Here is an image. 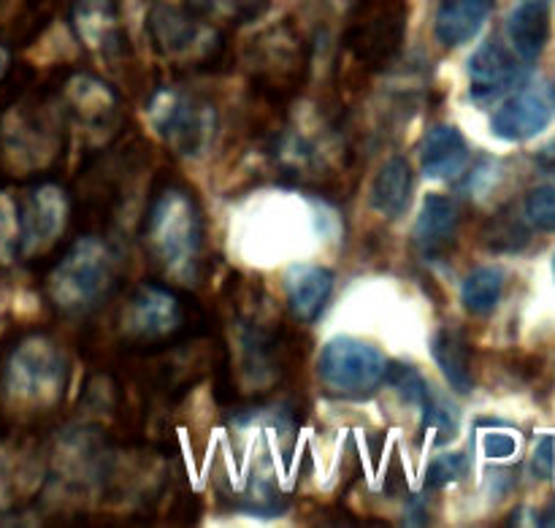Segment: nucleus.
Listing matches in <instances>:
<instances>
[{
  "instance_id": "19",
  "label": "nucleus",
  "mask_w": 555,
  "mask_h": 528,
  "mask_svg": "<svg viewBox=\"0 0 555 528\" xmlns=\"http://www.w3.org/2000/svg\"><path fill=\"white\" fill-rule=\"evenodd\" d=\"M504 293V271L499 266H480L469 271V276L461 285V301L466 312L488 314L499 307Z\"/></svg>"
},
{
  "instance_id": "17",
  "label": "nucleus",
  "mask_w": 555,
  "mask_h": 528,
  "mask_svg": "<svg viewBox=\"0 0 555 528\" xmlns=\"http://www.w3.org/2000/svg\"><path fill=\"white\" fill-rule=\"evenodd\" d=\"M412 198V168L410 160L401 155L385 160V166L379 168L377 177L372 182V195H369V204L377 215H383L385 220H399L406 211Z\"/></svg>"
},
{
  "instance_id": "23",
  "label": "nucleus",
  "mask_w": 555,
  "mask_h": 528,
  "mask_svg": "<svg viewBox=\"0 0 555 528\" xmlns=\"http://www.w3.org/2000/svg\"><path fill=\"white\" fill-rule=\"evenodd\" d=\"M14 247H20V222L9 201L0 198V258H9Z\"/></svg>"
},
{
  "instance_id": "1",
  "label": "nucleus",
  "mask_w": 555,
  "mask_h": 528,
  "mask_svg": "<svg viewBox=\"0 0 555 528\" xmlns=\"http://www.w3.org/2000/svg\"><path fill=\"white\" fill-rule=\"evenodd\" d=\"M117 285V253L98 236H81L57 260L47 280L49 301L60 314L81 318L101 307Z\"/></svg>"
},
{
  "instance_id": "16",
  "label": "nucleus",
  "mask_w": 555,
  "mask_h": 528,
  "mask_svg": "<svg viewBox=\"0 0 555 528\" xmlns=\"http://www.w3.org/2000/svg\"><path fill=\"white\" fill-rule=\"evenodd\" d=\"M507 38L513 43L515 54L524 63H534L545 52L547 38H551V11L540 0L518 5L507 16Z\"/></svg>"
},
{
  "instance_id": "30",
  "label": "nucleus",
  "mask_w": 555,
  "mask_h": 528,
  "mask_svg": "<svg viewBox=\"0 0 555 528\" xmlns=\"http://www.w3.org/2000/svg\"><path fill=\"white\" fill-rule=\"evenodd\" d=\"M553 274H555V258H553Z\"/></svg>"
},
{
  "instance_id": "27",
  "label": "nucleus",
  "mask_w": 555,
  "mask_h": 528,
  "mask_svg": "<svg viewBox=\"0 0 555 528\" xmlns=\"http://www.w3.org/2000/svg\"><path fill=\"white\" fill-rule=\"evenodd\" d=\"M5 68H9V49L0 47V79H3Z\"/></svg>"
},
{
  "instance_id": "15",
  "label": "nucleus",
  "mask_w": 555,
  "mask_h": 528,
  "mask_svg": "<svg viewBox=\"0 0 555 528\" xmlns=\"http://www.w3.org/2000/svg\"><path fill=\"white\" fill-rule=\"evenodd\" d=\"M551 123V108L534 92H520L504 101L493 114L491 130L504 141H529Z\"/></svg>"
},
{
  "instance_id": "10",
  "label": "nucleus",
  "mask_w": 555,
  "mask_h": 528,
  "mask_svg": "<svg viewBox=\"0 0 555 528\" xmlns=\"http://www.w3.org/2000/svg\"><path fill=\"white\" fill-rule=\"evenodd\" d=\"M146 33L152 43L166 57L188 54L201 47L204 41V27H201L195 11H184L173 3H155L146 14Z\"/></svg>"
},
{
  "instance_id": "26",
  "label": "nucleus",
  "mask_w": 555,
  "mask_h": 528,
  "mask_svg": "<svg viewBox=\"0 0 555 528\" xmlns=\"http://www.w3.org/2000/svg\"><path fill=\"white\" fill-rule=\"evenodd\" d=\"M537 160H540L542 171L555 173V144L547 146V150H542V152H540V157H537Z\"/></svg>"
},
{
  "instance_id": "7",
  "label": "nucleus",
  "mask_w": 555,
  "mask_h": 528,
  "mask_svg": "<svg viewBox=\"0 0 555 528\" xmlns=\"http://www.w3.org/2000/svg\"><path fill=\"white\" fill-rule=\"evenodd\" d=\"M65 217H68V201H65L63 190L54 188V184L33 190L22 204V211L16 215L22 253L33 255L49 247L63 231Z\"/></svg>"
},
{
  "instance_id": "8",
  "label": "nucleus",
  "mask_w": 555,
  "mask_h": 528,
  "mask_svg": "<svg viewBox=\"0 0 555 528\" xmlns=\"http://www.w3.org/2000/svg\"><path fill=\"white\" fill-rule=\"evenodd\" d=\"M469 76H472V101L488 103L502 98L504 92L513 90L524 79V68L513 54L502 47L499 41H486L475 54L469 57Z\"/></svg>"
},
{
  "instance_id": "3",
  "label": "nucleus",
  "mask_w": 555,
  "mask_h": 528,
  "mask_svg": "<svg viewBox=\"0 0 555 528\" xmlns=\"http://www.w3.org/2000/svg\"><path fill=\"white\" fill-rule=\"evenodd\" d=\"M390 361L379 347L352 336H336L320 350L318 374L339 399H369L388 377Z\"/></svg>"
},
{
  "instance_id": "6",
  "label": "nucleus",
  "mask_w": 555,
  "mask_h": 528,
  "mask_svg": "<svg viewBox=\"0 0 555 528\" xmlns=\"http://www.w3.org/2000/svg\"><path fill=\"white\" fill-rule=\"evenodd\" d=\"M184 325V307L179 296L160 285H141L122 312V329L135 342H160Z\"/></svg>"
},
{
  "instance_id": "14",
  "label": "nucleus",
  "mask_w": 555,
  "mask_h": 528,
  "mask_svg": "<svg viewBox=\"0 0 555 528\" xmlns=\"http://www.w3.org/2000/svg\"><path fill=\"white\" fill-rule=\"evenodd\" d=\"M493 11V0H442L434 16V36L442 47L459 49L469 43Z\"/></svg>"
},
{
  "instance_id": "25",
  "label": "nucleus",
  "mask_w": 555,
  "mask_h": 528,
  "mask_svg": "<svg viewBox=\"0 0 555 528\" xmlns=\"http://www.w3.org/2000/svg\"><path fill=\"white\" fill-rule=\"evenodd\" d=\"M553 437H540L534 450V461H531V469L540 480H551L553 477Z\"/></svg>"
},
{
  "instance_id": "5",
  "label": "nucleus",
  "mask_w": 555,
  "mask_h": 528,
  "mask_svg": "<svg viewBox=\"0 0 555 528\" xmlns=\"http://www.w3.org/2000/svg\"><path fill=\"white\" fill-rule=\"evenodd\" d=\"M150 123L171 150L184 157L204 155L215 139V108L179 90H160L150 101Z\"/></svg>"
},
{
  "instance_id": "11",
  "label": "nucleus",
  "mask_w": 555,
  "mask_h": 528,
  "mask_svg": "<svg viewBox=\"0 0 555 528\" xmlns=\"http://www.w3.org/2000/svg\"><path fill=\"white\" fill-rule=\"evenodd\" d=\"M461 211L448 195L428 193L415 222V244L426 258H442L459 239Z\"/></svg>"
},
{
  "instance_id": "13",
  "label": "nucleus",
  "mask_w": 555,
  "mask_h": 528,
  "mask_svg": "<svg viewBox=\"0 0 555 528\" xmlns=\"http://www.w3.org/2000/svg\"><path fill=\"white\" fill-rule=\"evenodd\" d=\"M469 166V144L455 125H434L421 146V168L428 179H455Z\"/></svg>"
},
{
  "instance_id": "28",
  "label": "nucleus",
  "mask_w": 555,
  "mask_h": 528,
  "mask_svg": "<svg viewBox=\"0 0 555 528\" xmlns=\"http://www.w3.org/2000/svg\"><path fill=\"white\" fill-rule=\"evenodd\" d=\"M542 524H545V526H555V499L551 502V507L545 510V518H542Z\"/></svg>"
},
{
  "instance_id": "22",
  "label": "nucleus",
  "mask_w": 555,
  "mask_h": 528,
  "mask_svg": "<svg viewBox=\"0 0 555 528\" xmlns=\"http://www.w3.org/2000/svg\"><path fill=\"white\" fill-rule=\"evenodd\" d=\"M526 217L534 222L540 231H555V188L542 184L534 188L526 198Z\"/></svg>"
},
{
  "instance_id": "20",
  "label": "nucleus",
  "mask_w": 555,
  "mask_h": 528,
  "mask_svg": "<svg viewBox=\"0 0 555 528\" xmlns=\"http://www.w3.org/2000/svg\"><path fill=\"white\" fill-rule=\"evenodd\" d=\"M190 11L204 16H222V20L247 22L255 20L269 5V0H184Z\"/></svg>"
},
{
  "instance_id": "21",
  "label": "nucleus",
  "mask_w": 555,
  "mask_h": 528,
  "mask_svg": "<svg viewBox=\"0 0 555 528\" xmlns=\"http://www.w3.org/2000/svg\"><path fill=\"white\" fill-rule=\"evenodd\" d=\"M472 459L466 453H442L428 464L426 469V488L428 491H439V488H448L453 482L464 480L469 475Z\"/></svg>"
},
{
  "instance_id": "29",
  "label": "nucleus",
  "mask_w": 555,
  "mask_h": 528,
  "mask_svg": "<svg viewBox=\"0 0 555 528\" xmlns=\"http://www.w3.org/2000/svg\"><path fill=\"white\" fill-rule=\"evenodd\" d=\"M551 95H553V103H555V81H553V90H551Z\"/></svg>"
},
{
  "instance_id": "18",
  "label": "nucleus",
  "mask_w": 555,
  "mask_h": 528,
  "mask_svg": "<svg viewBox=\"0 0 555 528\" xmlns=\"http://www.w3.org/2000/svg\"><path fill=\"white\" fill-rule=\"evenodd\" d=\"M431 356L437 361L439 372L450 383L455 394H472L475 390V379H472V356L469 345L464 336L453 329H442L434 334L431 339Z\"/></svg>"
},
{
  "instance_id": "2",
  "label": "nucleus",
  "mask_w": 555,
  "mask_h": 528,
  "mask_svg": "<svg viewBox=\"0 0 555 528\" xmlns=\"http://www.w3.org/2000/svg\"><path fill=\"white\" fill-rule=\"evenodd\" d=\"M146 247L152 258L179 280L195 276L204 253V220L193 195L182 188L163 190L146 211Z\"/></svg>"
},
{
  "instance_id": "9",
  "label": "nucleus",
  "mask_w": 555,
  "mask_h": 528,
  "mask_svg": "<svg viewBox=\"0 0 555 528\" xmlns=\"http://www.w3.org/2000/svg\"><path fill=\"white\" fill-rule=\"evenodd\" d=\"M76 36L103 57H117L125 49V30L119 22L117 0H76L74 11Z\"/></svg>"
},
{
  "instance_id": "12",
  "label": "nucleus",
  "mask_w": 555,
  "mask_h": 528,
  "mask_svg": "<svg viewBox=\"0 0 555 528\" xmlns=\"http://www.w3.org/2000/svg\"><path fill=\"white\" fill-rule=\"evenodd\" d=\"M334 293V274L323 266L298 263L287 269L285 274V296L291 304L293 314L304 323H314L323 314Z\"/></svg>"
},
{
  "instance_id": "24",
  "label": "nucleus",
  "mask_w": 555,
  "mask_h": 528,
  "mask_svg": "<svg viewBox=\"0 0 555 528\" xmlns=\"http://www.w3.org/2000/svg\"><path fill=\"white\" fill-rule=\"evenodd\" d=\"M482 450H486L488 459H509L518 450V439L513 434L504 432H491L482 437Z\"/></svg>"
},
{
  "instance_id": "4",
  "label": "nucleus",
  "mask_w": 555,
  "mask_h": 528,
  "mask_svg": "<svg viewBox=\"0 0 555 528\" xmlns=\"http://www.w3.org/2000/svg\"><path fill=\"white\" fill-rule=\"evenodd\" d=\"M3 383L14 399L27 401V404H52L63 396V352L43 336H30L11 352Z\"/></svg>"
}]
</instances>
